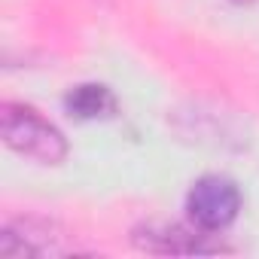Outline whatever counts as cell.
<instances>
[{"instance_id": "obj_1", "label": "cell", "mask_w": 259, "mask_h": 259, "mask_svg": "<svg viewBox=\"0 0 259 259\" xmlns=\"http://www.w3.org/2000/svg\"><path fill=\"white\" fill-rule=\"evenodd\" d=\"M0 138L16 153L37 159L43 165H58L67 156L64 135L31 107H19V104L0 107Z\"/></svg>"}, {"instance_id": "obj_2", "label": "cell", "mask_w": 259, "mask_h": 259, "mask_svg": "<svg viewBox=\"0 0 259 259\" xmlns=\"http://www.w3.org/2000/svg\"><path fill=\"white\" fill-rule=\"evenodd\" d=\"M186 210H189V217H192V223L198 229L220 232V229H226L238 217V210H241V192H238V186L229 177L210 174V177H201L189 189Z\"/></svg>"}, {"instance_id": "obj_3", "label": "cell", "mask_w": 259, "mask_h": 259, "mask_svg": "<svg viewBox=\"0 0 259 259\" xmlns=\"http://www.w3.org/2000/svg\"><path fill=\"white\" fill-rule=\"evenodd\" d=\"M64 250L67 244H61V235H52V226L34 220L7 226L0 235V256H46Z\"/></svg>"}, {"instance_id": "obj_4", "label": "cell", "mask_w": 259, "mask_h": 259, "mask_svg": "<svg viewBox=\"0 0 259 259\" xmlns=\"http://www.w3.org/2000/svg\"><path fill=\"white\" fill-rule=\"evenodd\" d=\"M135 241L153 253H213V250H220V244H207L204 235H198L186 226H177V223H171V226L150 223L147 229H138Z\"/></svg>"}, {"instance_id": "obj_5", "label": "cell", "mask_w": 259, "mask_h": 259, "mask_svg": "<svg viewBox=\"0 0 259 259\" xmlns=\"http://www.w3.org/2000/svg\"><path fill=\"white\" fill-rule=\"evenodd\" d=\"M64 107L76 119H107L116 113V98L107 85L85 82V85H76L73 92H67Z\"/></svg>"}, {"instance_id": "obj_6", "label": "cell", "mask_w": 259, "mask_h": 259, "mask_svg": "<svg viewBox=\"0 0 259 259\" xmlns=\"http://www.w3.org/2000/svg\"><path fill=\"white\" fill-rule=\"evenodd\" d=\"M235 4H250V0H235Z\"/></svg>"}]
</instances>
